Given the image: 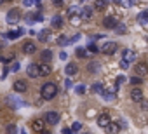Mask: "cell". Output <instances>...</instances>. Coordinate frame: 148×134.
I'll use <instances>...</instances> for the list:
<instances>
[{"instance_id":"obj_1","label":"cell","mask_w":148,"mask_h":134,"mask_svg":"<svg viewBox=\"0 0 148 134\" xmlns=\"http://www.w3.org/2000/svg\"><path fill=\"white\" fill-rule=\"evenodd\" d=\"M56 94H58V85L52 84V82H45V84L42 85V89H40V96H42V99H45V101L56 98Z\"/></svg>"},{"instance_id":"obj_2","label":"cell","mask_w":148,"mask_h":134,"mask_svg":"<svg viewBox=\"0 0 148 134\" xmlns=\"http://www.w3.org/2000/svg\"><path fill=\"white\" fill-rule=\"evenodd\" d=\"M5 19H7L9 25H16V23L21 19V12H19V9H11V11L7 12Z\"/></svg>"},{"instance_id":"obj_3","label":"cell","mask_w":148,"mask_h":134,"mask_svg":"<svg viewBox=\"0 0 148 134\" xmlns=\"http://www.w3.org/2000/svg\"><path fill=\"white\" fill-rule=\"evenodd\" d=\"M134 73H136V77H145V75H148V66L145 64V63H138L136 66H134Z\"/></svg>"},{"instance_id":"obj_4","label":"cell","mask_w":148,"mask_h":134,"mask_svg":"<svg viewBox=\"0 0 148 134\" xmlns=\"http://www.w3.org/2000/svg\"><path fill=\"white\" fill-rule=\"evenodd\" d=\"M119 49V45L115 44V42H106L105 45H103V54H106V56H112V54H115V51Z\"/></svg>"},{"instance_id":"obj_5","label":"cell","mask_w":148,"mask_h":134,"mask_svg":"<svg viewBox=\"0 0 148 134\" xmlns=\"http://www.w3.org/2000/svg\"><path fill=\"white\" fill-rule=\"evenodd\" d=\"M26 73H28V77H30V79H37V77H40V72H38V64H35V63L28 64V68H26Z\"/></svg>"},{"instance_id":"obj_6","label":"cell","mask_w":148,"mask_h":134,"mask_svg":"<svg viewBox=\"0 0 148 134\" xmlns=\"http://www.w3.org/2000/svg\"><path fill=\"white\" fill-rule=\"evenodd\" d=\"M110 124H112V118H110V115H108V113H101V115L98 117V125H99V127L106 129Z\"/></svg>"},{"instance_id":"obj_7","label":"cell","mask_w":148,"mask_h":134,"mask_svg":"<svg viewBox=\"0 0 148 134\" xmlns=\"http://www.w3.org/2000/svg\"><path fill=\"white\" fill-rule=\"evenodd\" d=\"M45 122L51 124V125H56V124H59V115L56 111H47L45 113Z\"/></svg>"},{"instance_id":"obj_8","label":"cell","mask_w":148,"mask_h":134,"mask_svg":"<svg viewBox=\"0 0 148 134\" xmlns=\"http://www.w3.org/2000/svg\"><path fill=\"white\" fill-rule=\"evenodd\" d=\"M103 25H105V28H108V30H115L117 28V19L113 18V16H106L105 19H103Z\"/></svg>"},{"instance_id":"obj_9","label":"cell","mask_w":148,"mask_h":134,"mask_svg":"<svg viewBox=\"0 0 148 134\" xmlns=\"http://www.w3.org/2000/svg\"><path fill=\"white\" fill-rule=\"evenodd\" d=\"M134 57H136V54H134L131 49H124V51H122V61H125L127 64H129V63H132V61H134Z\"/></svg>"},{"instance_id":"obj_10","label":"cell","mask_w":148,"mask_h":134,"mask_svg":"<svg viewBox=\"0 0 148 134\" xmlns=\"http://www.w3.org/2000/svg\"><path fill=\"white\" fill-rule=\"evenodd\" d=\"M131 99L134 101V103H141L143 101V92H141V89H132L131 91Z\"/></svg>"},{"instance_id":"obj_11","label":"cell","mask_w":148,"mask_h":134,"mask_svg":"<svg viewBox=\"0 0 148 134\" xmlns=\"http://www.w3.org/2000/svg\"><path fill=\"white\" fill-rule=\"evenodd\" d=\"M23 52H25V54H35V52H37V45H35L33 42H26V44L23 45Z\"/></svg>"},{"instance_id":"obj_12","label":"cell","mask_w":148,"mask_h":134,"mask_svg":"<svg viewBox=\"0 0 148 134\" xmlns=\"http://www.w3.org/2000/svg\"><path fill=\"white\" fill-rule=\"evenodd\" d=\"M32 129H33L35 132H42V131H44V120H42V118H35V120L32 122Z\"/></svg>"},{"instance_id":"obj_13","label":"cell","mask_w":148,"mask_h":134,"mask_svg":"<svg viewBox=\"0 0 148 134\" xmlns=\"http://www.w3.org/2000/svg\"><path fill=\"white\" fill-rule=\"evenodd\" d=\"M38 40H40V42H49V40H51V30H49V28L42 30V31L38 33Z\"/></svg>"},{"instance_id":"obj_14","label":"cell","mask_w":148,"mask_h":134,"mask_svg":"<svg viewBox=\"0 0 148 134\" xmlns=\"http://www.w3.org/2000/svg\"><path fill=\"white\" fill-rule=\"evenodd\" d=\"M51 70H52V68H51L49 64H44V63H42V64H38V72H40V77H47V75L51 73Z\"/></svg>"},{"instance_id":"obj_15","label":"cell","mask_w":148,"mask_h":134,"mask_svg":"<svg viewBox=\"0 0 148 134\" xmlns=\"http://www.w3.org/2000/svg\"><path fill=\"white\" fill-rule=\"evenodd\" d=\"M40 59L44 61V64H47L51 59H52V51H49V49H45V51H42V54H40Z\"/></svg>"},{"instance_id":"obj_16","label":"cell","mask_w":148,"mask_h":134,"mask_svg":"<svg viewBox=\"0 0 148 134\" xmlns=\"http://www.w3.org/2000/svg\"><path fill=\"white\" fill-rule=\"evenodd\" d=\"M14 91L16 92H25L26 91V82L25 80H16L14 82Z\"/></svg>"},{"instance_id":"obj_17","label":"cell","mask_w":148,"mask_h":134,"mask_svg":"<svg viewBox=\"0 0 148 134\" xmlns=\"http://www.w3.org/2000/svg\"><path fill=\"white\" fill-rule=\"evenodd\" d=\"M119 131H120V122H119V124H117V122H112V124L106 127V132H108V134H117Z\"/></svg>"},{"instance_id":"obj_18","label":"cell","mask_w":148,"mask_h":134,"mask_svg":"<svg viewBox=\"0 0 148 134\" xmlns=\"http://www.w3.org/2000/svg\"><path fill=\"white\" fill-rule=\"evenodd\" d=\"M63 23H64V21H63L61 16H54V18L51 19V26H52V28H61Z\"/></svg>"},{"instance_id":"obj_19","label":"cell","mask_w":148,"mask_h":134,"mask_svg":"<svg viewBox=\"0 0 148 134\" xmlns=\"http://www.w3.org/2000/svg\"><path fill=\"white\" fill-rule=\"evenodd\" d=\"M64 72H66L68 75H75V73H77V64H75V63H68L66 68H64Z\"/></svg>"},{"instance_id":"obj_20","label":"cell","mask_w":148,"mask_h":134,"mask_svg":"<svg viewBox=\"0 0 148 134\" xmlns=\"http://www.w3.org/2000/svg\"><path fill=\"white\" fill-rule=\"evenodd\" d=\"M91 16H92V7H84V9H82V12H80V18L89 19Z\"/></svg>"},{"instance_id":"obj_21","label":"cell","mask_w":148,"mask_h":134,"mask_svg":"<svg viewBox=\"0 0 148 134\" xmlns=\"http://www.w3.org/2000/svg\"><path fill=\"white\" fill-rule=\"evenodd\" d=\"M25 33V30H18V31H9L7 33V38H11V40H14V38H18V37H21Z\"/></svg>"},{"instance_id":"obj_22","label":"cell","mask_w":148,"mask_h":134,"mask_svg":"<svg viewBox=\"0 0 148 134\" xmlns=\"http://www.w3.org/2000/svg\"><path fill=\"white\" fill-rule=\"evenodd\" d=\"M138 21H139L141 25H148V11H143V12L139 14V18H138Z\"/></svg>"},{"instance_id":"obj_23","label":"cell","mask_w":148,"mask_h":134,"mask_svg":"<svg viewBox=\"0 0 148 134\" xmlns=\"http://www.w3.org/2000/svg\"><path fill=\"white\" fill-rule=\"evenodd\" d=\"M68 44H70V38H68L66 35H59V38H58V45L63 47V45H68Z\"/></svg>"},{"instance_id":"obj_24","label":"cell","mask_w":148,"mask_h":134,"mask_svg":"<svg viewBox=\"0 0 148 134\" xmlns=\"http://www.w3.org/2000/svg\"><path fill=\"white\" fill-rule=\"evenodd\" d=\"M87 68H89V72H91V73H98V72H99V63H96V61H94V63H91V64L87 66Z\"/></svg>"},{"instance_id":"obj_25","label":"cell","mask_w":148,"mask_h":134,"mask_svg":"<svg viewBox=\"0 0 148 134\" xmlns=\"http://www.w3.org/2000/svg\"><path fill=\"white\" fill-rule=\"evenodd\" d=\"M7 105H11V106H12V110H16V108H18L21 103H19V101H16L12 96H9V98H7Z\"/></svg>"},{"instance_id":"obj_26","label":"cell","mask_w":148,"mask_h":134,"mask_svg":"<svg viewBox=\"0 0 148 134\" xmlns=\"http://www.w3.org/2000/svg\"><path fill=\"white\" fill-rule=\"evenodd\" d=\"M77 14H80V11L77 9V5H71V7H68V16L71 18V16H77Z\"/></svg>"},{"instance_id":"obj_27","label":"cell","mask_w":148,"mask_h":134,"mask_svg":"<svg viewBox=\"0 0 148 134\" xmlns=\"http://www.w3.org/2000/svg\"><path fill=\"white\" fill-rule=\"evenodd\" d=\"M77 57H87V56H91L89 52H87V49H77Z\"/></svg>"},{"instance_id":"obj_28","label":"cell","mask_w":148,"mask_h":134,"mask_svg":"<svg viewBox=\"0 0 148 134\" xmlns=\"http://www.w3.org/2000/svg\"><path fill=\"white\" fill-rule=\"evenodd\" d=\"M42 19H44V18H42V14H40V12H38V14L35 12L33 16H28V21H30V23H32V21H42Z\"/></svg>"},{"instance_id":"obj_29","label":"cell","mask_w":148,"mask_h":134,"mask_svg":"<svg viewBox=\"0 0 148 134\" xmlns=\"http://www.w3.org/2000/svg\"><path fill=\"white\" fill-rule=\"evenodd\" d=\"M125 31H127V30H125V25H122V23H120V25H117V28H115V33H119V35H124Z\"/></svg>"},{"instance_id":"obj_30","label":"cell","mask_w":148,"mask_h":134,"mask_svg":"<svg viewBox=\"0 0 148 134\" xmlns=\"http://www.w3.org/2000/svg\"><path fill=\"white\" fill-rule=\"evenodd\" d=\"M14 59V54H5V56H0V61L2 63H9V61H12Z\"/></svg>"},{"instance_id":"obj_31","label":"cell","mask_w":148,"mask_h":134,"mask_svg":"<svg viewBox=\"0 0 148 134\" xmlns=\"http://www.w3.org/2000/svg\"><path fill=\"white\" fill-rule=\"evenodd\" d=\"M87 52H89V54H96V52H98V47H96V44H94V42H91V44H89Z\"/></svg>"},{"instance_id":"obj_32","label":"cell","mask_w":148,"mask_h":134,"mask_svg":"<svg viewBox=\"0 0 148 134\" xmlns=\"http://www.w3.org/2000/svg\"><path fill=\"white\" fill-rule=\"evenodd\" d=\"M103 91H105V89H103V85H101L99 82H96V84L92 85V92H101V94H103Z\"/></svg>"},{"instance_id":"obj_33","label":"cell","mask_w":148,"mask_h":134,"mask_svg":"<svg viewBox=\"0 0 148 134\" xmlns=\"http://www.w3.org/2000/svg\"><path fill=\"white\" fill-rule=\"evenodd\" d=\"M70 21H71V25H79V23L82 21V18H80V14H77V16H71Z\"/></svg>"},{"instance_id":"obj_34","label":"cell","mask_w":148,"mask_h":134,"mask_svg":"<svg viewBox=\"0 0 148 134\" xmlns=\"http://www.w3.org/2000/svg\"><path fill=\"white\" fill-rule=\"evenodd\" d=\"M82 129V124L80 122H73V125H71V132H77V131H80Z\"/></svg>"},{"instance_id":"obj_35","label":"cell","mask_w":148,"mask_h":134,"mask_svg":"<svg viewBox=\"0 0 148 134\" xmlns=\"http://www.w3.org/2000/svg\"><path fill=\"white\" fill-rule=\"evenodd\" d=\"M16 131H18V129H16L14 124H9V125H7V134H16Z\"/></svg>"},{"instance_id":"obj_36","label":"cell","mask_w":148,"mask_h":134,"mask_svg":"<svg viewBox=\"0 0 148 134\" xmlns=\"http://www.w3.org/2000/svg\"><path fill=\"white\" fill-rule=\"evenodd\" d=\"M131 84H132V85H139V84H143V80H141L139 77H132V79H131Z\"/></svg>"},{"instance_id":"obj_37","label":"cell","mask_w":148,"mask_h":134,"mask_svg":"<svg viewBox=\"0 0 148 134\" xmlns=\"http://www.w3.org/2000/svg\"><path fill=\"white\" fill-rule=\"evenodd\" d=\"M19 68H21V66H19V63L16 61V63H12V66H11V72H19Z\"/></svg>"},{"instance_id":"obj_38","label":"cell","mask_w":148,"mask_h":134,"mask_svg":"<svg viewBox=\"0 0 148 134\" xmlns=\"http://www.w3.org/2000/svg\"><path fill=\"white\" fill-rule=\"evenodd\" d=\"M75 91H77V94H84V92H86V87H84V85H77Z\"/></svg>"},{"instance_id":"obj_39","label":"cell","mask_w":148,"mask_h":134,"mask_svg":"<svg viewBox=\"0 0 148 134\" xmlns=\"http://www.w3.org/2000/svg\"><path fill=\"white\" fill-rule=\"evenodd\" d=\"M94 7H96V9H103V7H106V2H96Z\"/></svg>"},{"instance_id":"obj_40","label":"cell","mask_w":148,"mask_h":134,"mask_svg":"<svg viewBox=\"0 0 148 134\" xmlns=\"http://www.w3.org/2000/svg\"><path fill=\"white\" fill-rule=\"evenodd\" d=\"M124 82H125V77H124V75H119V77H117V85H120V84H124Z\"/></svg>"},{"instance_id":"obj_41","label":"cell","mask_w":148,"mask_h":134,"mask_svg":"<svg viewBox=\"0 0 148 134\" xmlns=\"http://www.w3.org/2000/svg\"><path fill=\"white\" fill-rule=\"evenodd\" d=\"M77 40H80V33H79V35H75V37H71V38H70V44H75Z\"/></svg>"},{"instance_id":"obj_42","label":"cell","mask_w":148,"mask_h":134,"mask_svg":"<svg viewBox=\"0 0 148 134\" xmlns=\"http://www.w3.org/2000/svg\"><path fill=\"white\" fill-rule=\"evenodd\" d=\"M26 7H32V5H35V2H33V0H25V2H23Z\"/></svg>"},{"instance_id":"obj_43","label":"cell","mask_w":148,"mask_h":134,"mask_svg":"<svg viewBox=\"0 0 148 134\" xmlns=\"http://www.w3.org/2000/svg\"><path fill=\"white\" fill-rule=\"evenodd\" d=\"M120 68H122V70H129V64H127L125 61H120Z\"/></svg>"},{"instance_id":"obj_44","label":"cell","mask_w":148,"mask_h":134,"mask_svg":"<svg viewBox=\"0 0 148 134\" xmlns=\"http://www.w3.org/2000/svg\"><path fill=\"white\" fill-rule=\"evenodd\" d=\"M141 108H143V110H148V101L143 99V101H141Z\"/></svg>"},{"instance_id":"obj_45","label":"cell","mask_w":148,"mask_h":134,"mask_svg":"<svg viewBox=\"0 0 148 134\" xmlns=\"http://www.w3.org/2000/svg\"><path fill=\"white\" fill-rule=\"evenodd\" d=\"M7 42V35H0V44H5Z\"/></svg>"},{"instance_id":"obj_46","label":"cell","mask_w":148,"mask_h":134,"mask_svg":"<svg viewBox=\"0 0 148 134\" xmlns=\"http://www.w3.org/2000/svg\"><path fill=\"white\" fill-rule=\"evenodd\" d=\"M61 134H73V132H71V129H66V127H64V129L61 131Z\"/></svg>"},{"instance_id":"obj_47","label":"cell","mask_w":148,"mask_h":134,"mask_svg":"<svg viewBox=\"0 0 148 134\" xmlns=\"http://www.w3.org/2000/svg\"><path fill=\"white\" fill-rule=\"evenodd\" d=\"M59 57H61V59H63V61H64V59H66V57H68V54H66V52H64V51H63V52H61V54H59Z\"/></svg>"},{"instance_id":"obj_48","label":"cell","mask_w":148,"mask_h":134,"mask_svg":"<svg viewBox=\"0 0 148 134\" xmlns=\"http://www.w3.org/2000/svg\"><path fill=\"white\" fill-rule=\"evenodd\" d=\"M96 38H103V35H94V37H92V38H91V40H92V42H94V40H96Z\"/></svg>"},{"instance_id":"obj_49","label":"cell","mask_w":148,"mask_h":134,"mask_svg":"<svg viewBox=\"0 0 148 134\" xmlns=\"http://www.w3.org/2000/svg\"><path fill=\"white\" fill-rule=\"evenodd\" d=\"M40 134H51V131H42Z\"/></svg>"},{"instance_id":"obj_50","label":"cell","mask_w":148,"mask_h":134,"mask_svg":"<svg viewBox=\"0 0 148 134\" xmlns=\"http://www.w3.org/2000/svg\"><path fill=\"white\" fill-rule=\"evenodd\" d=\"M21 134H26V131H25V129H23V131H21Z\"/></svg>"},{"instance_id":"obj_51","label":"cell","mask_w":148,"mask_h":134,"mask_svg":"<svg viewBox=\"0 0 148 134\" xmlns=\"http://www.w3.org/2000/svg\"><path fill=\"white\" fill-rule=\"evenodd\" d=\"M0 5H2V2H0Z\"/></svg>"}]
</instances>
